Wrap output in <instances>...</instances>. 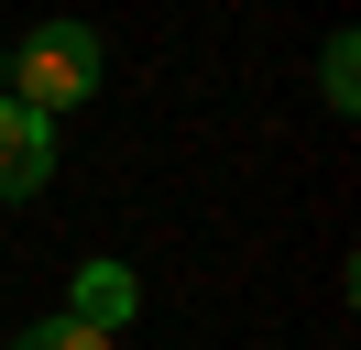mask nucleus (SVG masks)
<instances>
[{
	"mask_svg": "<svg viewBox=\"0 0 361 350\" xmlns=\"http://www.w3.org/2000/svg\"><path fill=\"white\" fill-rule=\"evenodd\" d=\"M0 77H11V99H23L33 121H55V109L99 99L110 44H99V22H33V44H11V55H0Z\"/></svg>",
	"mask_w": 361,
	"mask_h": 350,
	"instance_id": "f257e3e1",
	"label": "nucleus"
},
{
	"mask_svg": "<svg viewBox=\"0 0 361 350\" xmlns=\"http://www.w3.org/2000/svg\"><path fill=\"white\" fill-rule=\"evenodd\" d=\"M44 175H55V121H33L23 99H0V208L44 197Z\"/></svg>",
	"mask_w": 361,
	"mask_h": 350,
	"instance_id": "f03ea898",
	"label": "nucleus"
},
{
	"mask_svg": "<svg viewBox=\"0 0 361 350\" xmlns=\"http://www.w3.org/2000/svg\"><path fill=\"white\" fill-rule=\"evenodd\" d=\"M66 318H77V328H99V339H121V328L142 318V284H132V262H77V284H66Z\"/></svg>",
	"mask_w": 361,
	"mask_h": 350,
	"instance_id": "7ed1b4c3",
	"label": "nucleus"
},
{
	"mask_svg": "<svg viewBox=\"0 0 361 350\" xmlns=\"http://www.w3.org/2000/svg\"><path fill=\"white\" fill-rule=\"evenodd\" d=\"M317 77H329V109H350V99H361V88H350V77H361V44L339 33V44H329V66H317Z\"/></svg>",
	"mask_w": 361,
	"mask_h": 350,
	"instance_id": "39448f33",
	"label": "nucleus"
},
{
	"mask_svg": "<svg viewBox=\"0 0 361 350\" xmlns=\"http://www.w3.org/2000/svg\"><path fill=\"white\" fill-rule=\"evenodd\" d=\"M11 350H121V339H99V328H77V318H44V328H23Z\"/></svg>",
	"mask_w": 361,
	"mask_h": 350,
	"instance_id": "20e7f679",
	"label": "nucleus"
}]
</instances>
